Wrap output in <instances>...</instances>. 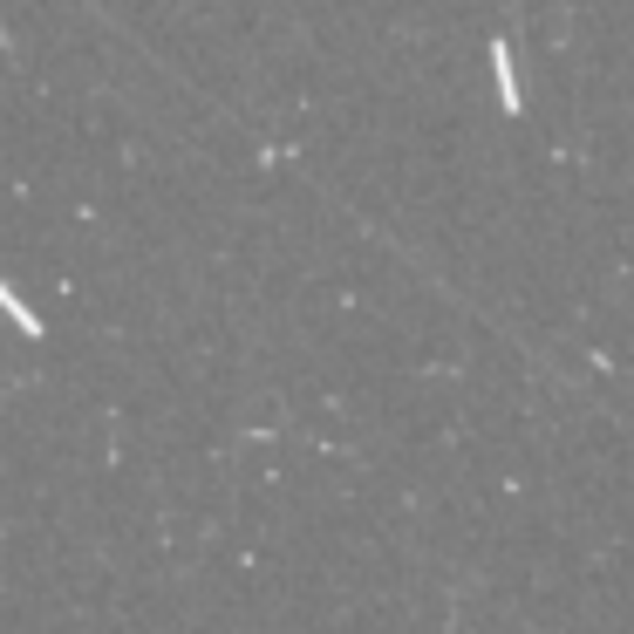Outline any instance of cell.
<instances>
[{
  "label": "cell",
  "mask_w": 634,
  "mask_h": 634,
  "mask_svg": "<svg viewBox=\"0 0 634 634\" xmlns=\"http://www.w3.org/2000/svg\"><path fill=\"white\" fill-rule=\"evenodd\" d=\"M0 307H7V314L21 321V335H35V341H41V314H35V307H28V300H21V294H14L7 280H0Z\"/></svg>",
  "instance_id": "6da1fadb"
}]
</instances>
